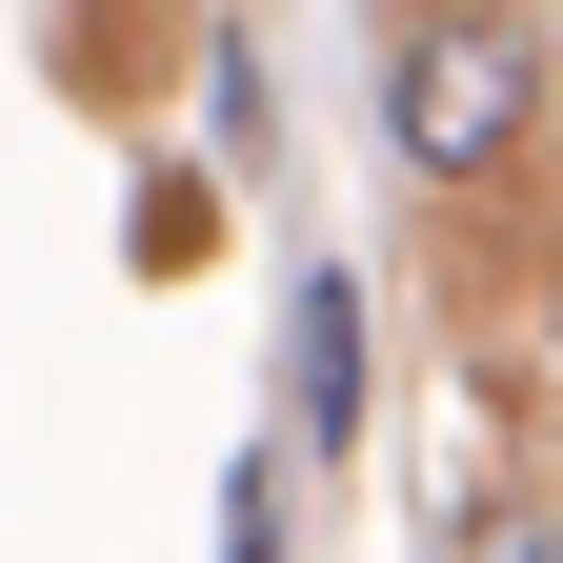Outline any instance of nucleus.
Segmentation results:
<instances>
[{"label": "nucleus", "instance_id": "7ed1b4c3", "mask_svg": "<svg viewBox=\"0 0 563 563\" xmlns=\"http://www.w3.org/2000/svg\"><path fill=\"white\" fill-rule=\"evenodd\" d=\"M463 563H563V523H523V504H504V523H483Z\"/></svg>", "mask_w": 563, "mask_h": 563}, {"label": "nucleus", "instance_id": "f257e3e1", "mask_svg": "<svg viewBox=\"0 0 563 563\" xmlns=\"http://www.w3.org/2000/svg\"><path fill=\"white\" fill-rule=\"evenodd\" d=\"M523 101H543V41L523 21H422L402 41V162L422 181H483L523 141Z\"/></svg>", "mask_w": 563, "mask_h": 563}, {"label": "nucleus", "instance_id": "f03ea898", "mask_svg": "<svg viewBox=\"0 0 563 563\" xmlns=\"http://www.w3.org/2000/svg\"><path fill=\"white\" fill-rule=\"evenodd\" d=\"M282 363H302V422L342 443V422H363V302H342V282H302V322H282Z\"/></svg>", "mask_w": 563, "mask_h": 563}]
</instances>
